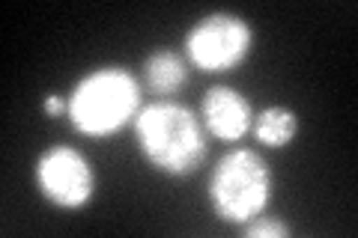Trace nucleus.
Returning a JSON list of instances; mask_svg holds the SVG:
<instances>
[{
  "label": "nucleus",
  "mask_w": 358,
  "mask_h": 238,
  "mask_svg": "<svg viewBox=\"0 0 358 238\" xmlns=\"http://www.w3.org/2000/svg\"><path fill=\"white\" fill-rule=\"evenodd\" d=\"M36 191L57 209L78 211L96 194V170L90 158L75 146H48L33 167Z\"/></svg>",
  "instance_id": "39448f33"
},
{
  "label": "nucleus",
  "mask_w": 358,
  "mask_h": 238,
  "mask_svg": "<svg viewBox=\"0 0 358 238\" xmlns=\"http://www.w3.org/2000/svg\"><path fill=\"white\" fill-rule=\"evenodd\" d=\"M245 235L248 238H287L289 226L281 218H268V214H260L251 223H245Z\"/></svg>",
  "instance_id": "1a4fd4ad"
},
{
  "label": "nucleus",
  "mask_w": 358,
  "mask_h": 238,
  "mask_svg": "<svg viewBox=\"0 0 358 238\" xmlns=\"http://www.w3.org/2000/svg\"><path fill=\"white\" fill-rule=\"evenodd\" d=\"M141 107V81L122 66L87 72L66 98V117L84 137L117 134L138 117Z\"/></svg>",
  "instance_id": "f03ea898"
},
{
  "label": "nucleus",
  "mask_w": 358,
  "mask_h": 238,
  "mask_svg": "<svg viewBox=\"0 0 358 238\" xmlns=\"http://www.w3.org/2000/svg\"><path fill=\"white\" fill-rule=\"evenodd\" d=\"M42 107H45L48 117H60V113H66V98H60V96H45Z\"/></svg>",
  "instance_id": "9d476101"
},
{
  "label": "nucleus",
  "mask_w": 358,
  "mask_h": 238,
  "mask_svg": "<svg viewBox=\"0 0 358 238\" xmlns=\"http://www.w3.org/2000/svg\"><path fill=\"white\" fill-rule=\"evenodd\" d=\"M131 131L141 158L162 176L185 179L206 161L203 122L179 101L155 98L152 105H143L131 119Z\"/></svg>",
  "instance_id": "f257e3e1"
},
{
  "label": "nucleus",
  "mask_w": 358,
  "mask_h": 238,
  "mask_svg": "<svg viewBox=\"0 0 358 238\" xmlns=\"http://www.w3.org/2000/svg\"><path fill=\"white\" fill-rule=\"evenodd\" d=\"M143 84L159 98H171L188 84V60L173 48H159L143 60Z\"/></svg>",
  "instance_id": "0eeeda50"
},
{
  "label": "nucleus",
  "mask_w": 358,
  "mask_h": 238,
  "mask_svg": "<svg viewBox=\"0 0 358 238\" xmlns=\"http://www.w3.org/2000/svg\"><path fill=\"white\" fill-rule=\"evenodd\" d=\"M200 122L215 140L236 143L245 134H251L254 107L236 87L215 84L206 89L203 101H200Z\"/></svg>",
  "instance_id": "423d86ee"
},
{
  "label": "nucleus",
  "mask_w": 358,
  "mask_h": 238,
  "mask_svg": "<svg viewBox=\"0 0 358 238\" xmlns=\"http://www.w3.org/2000/svg\"><path fill=\"white\" fill-rule=\"evenodd\" d=\"M182 48L188 66L200 72H233L254 51V27L236 13H209L185 33Z\"/></svg>",
  "instance_id": "20e7f679"
},
{
  "label": "nucleus",
  "mask_w": 358,
  "mask_h": 238,
  "mask_svg": "<svg viewBox=\"0 0 358 238\" xmlns=\"http://www.w3.org/2000/svg\"><path fill=\"white\" fill-rule=\"evenodd\" d=\"M251 134L257 143L268 146V149H287L299 134V113L284 105H268L260 113H254Z\"/></svg>",
  "instance_id": "6e6552de"
},
{
  "label": "nucleus",
  "mask_w": 358,
  "mask_h": 238,
  "mask_svg": "<svg viewBox=\"0 0 358 238\" xmlns=\"http://www.w3.org/2000/svg\"><path fill=\"white\" fill-rule=\"evenodd\" d=\"M206 200L221 223H251L272 202V170L263 155L248 146L224 152L209 173Z\"/></svg>",
  "instance_id": "7ed1b4c3"
}]
</instances>
